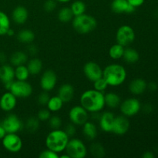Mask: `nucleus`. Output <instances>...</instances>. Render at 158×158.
Wrapping results in <instances>:
<instances>
[{"label": "nucleus", "mask_w": 158, "mask_h": 158, "mask_svg": "<svg viewBox=\"0 0 158 158\" xmlns=\"http://www.w3.org/2000/svg\"><path fill=\"white\" fill-rule=\"evenodd\" d=\"M56 2H61V3H66V2H69V1H71V0H56Z\"/></svg>", "instance_id": "obj_52"}, {"label": "nucleus", "mask_w": 158, "mask_h": 158, "mask_svg": "<svg viewBox=\"0 0 158 158\" xmlns=\"http://www.w3.org/2000/svg\"><path fill=\"white\" fill-rule=\"evenodd\" d=\"M5 61H6V56L3 52H0V63H3Z\"/></svg>", "instance_id": "obj_49"}, {"label": "nucleus", "mask_w": 158, "mask_h": 158, "mask_svg": "<svg viewBox=\"0 0 158 158\" xmlns=\"http://www.w3.org/2000/svg\"><path fill=\"white\" fill-rule=\"evenodd\" d=\"M148 87L149 88L151 91H155L157 89L158 86L157 83H154V82H151V83H150L149 84H148Z\"/></svg>", "instance_id": "obj_44"}, {"label": "nucleus", "mask_w": 158, "mask_h": 158, "mask_svg": "<svg viewBox=\"0 0 158 158\" xmlns=\"http://www.w3.org/2000/svg\"><path fill=\"white\" fill-rule=\"evenodd\" d=\"M104 100L105 106H107L108 107L112 108V109L119 106L121 103L120 97L115 93H108V94H105Z\"/></svg>", "instance_id": "obj_23"}, {"label": "nucleus", "mask_w": 158, "mask_h": 158, "mask_svg": "<svg viewBox=\"0 0 158 158\" xmlns=\"http://www.w3.org/2000/svg\"><path fill=\"white\" fill-rule=\"evenodd\" d=\"M10 19L7 14L0 10V35H6L7 31L10 29Z\"/></svg>", "instance_id": "obj_29"}, {"label": "nucleus", "mask_w": 158, "mask_h": 158, "mask_svg": "<svg viewBox=\"0 0 158 158\" xmlns=\"http://www.w3.org/2000/svg\"><path fill=\"white\" fill-rule=\"evenodd\" d=\"M123 58L127 63H135L140 59V55L136 49H132V48H126L124 49Z\"/></svg>", "instance_id": "obj_28"}, {"label": "nucleus", "mask_w": 158, "mask_h": 158, "mask_svg": "<svg viewBox=\"0 0 158 158\" xmlns=\"http://www.w3.org/2000/svg\"><path fill=\"white\" fill-rule=\"evenodd\" d=\"M83 134L88 140H94L97 136V126L93 122L86 121L83 125Z\"/></svg>", "instance_id": "obj_22"}, {"label": "nucleus", "mask_w": 158, "mask_h": 158, "mask_svg": "<svg viewBox=\"0 0 158 158\" xmlns=\"http://www.w3.org/2000/svg\"><path fill=\"white\" fill-rule=\"evenodd\" d=\"M111 9L117 14L133 13L136 8L130 5L127 0H113L111 2Z\"/></svg>", "instance_id": "obj_16"}, {"label": "nucleus", "mask_w": 158, "mask_h": 158, "mask_svg": "<svg viewBox=\"0 0 158 158\" xmlns=\"http://www.w3.org/2000/svg\"><path fill=\"white\" fill-rule=\"evenodd\" d=\"M51 117V112L48 109H42L37 114V118L40 120V121H46L49 120Z\"/></svg>", "instance_id": "obj_38"}, {"label": "nucleus", "mask_w": 158, "mask_h": 158, "mask_svg": "<svg viewBox=\"0 0 158 158\" xmlns=\"http://www.w3.org/2000/svg\"><path fill=\"white\" fill-rule=\"evenodd\" d=\"M80 105L88 113L100 112L105 106L104 94L96 89H88L80 97Z\"/></svg>", "instance_id": "obj_1"}, {"label": "nucleus", "mask_w": 158, "mask_h": 158, "mask_svg": "<svg viewBox=\"0 0 158 158\" xmlns=\"http://www.w3.org/2000/svg\"><path fill=\"white\" fill-rule=\"evenodd\" d=\"M69 118L72 123L77 126H83L88 121L89 114L86 109L80 106H75L70 109L69 112Z\"/></svg>", "instance_id": "obj_9"}, {"label": "nucleus", "mask_w": 158, "mask_h": 158, "mask_svg": "<svg viewBox=\"0 0 158 158\" xmlns=\"http://www.w3.org/2000/svg\"><path fill=\"white\" fill-rule=\"evenodd\" d=\"M28 69L30 75H37L40 73L43 69V63L38 58H32L27 63Z\"/></svg>", "instance_id": "obj_25"}, {"label": "nucleus", "mask_w": 158, "mask_h": 158, "mask_svg": "<svg viewBox=\"0 0 158 158\" xmlns=\"http://www.w3.org/2000/svg\"><path fill=\"white\" fill-rule=\"evenodd\" d=\"M39 157L40 158H59L60 157V155L57 153L54 152L52 150L46 149L43 151L42 152H40Z\"/></svg>", "instance_id": "obj_39"}, {"label": "nucleus", "mask_w": 158, "mask_h": 158, "mask_svg": "<svg viewBox=\"0 0 158 158\" xmlns=\"http://www.w3.org/2000/svg\"><path fill=\"white\" fill-rule=\"evenodd\" d=\"M83 73L86 78L94 82L103 77V69L95 62H88L83 66Z\"/></svg>", "instance_id": "obj_13"}, {"label": "nucleus", "mask_w": 158, "mask_h": 158, "mask_svg": "<svg viewBox=\"0 0 158 158\" xmlns=\"http://www.w3.org/2000/svg\"><path fill=\"white\" fill-rule=\"evenodd\" d=\"M15 79V69L12 66L3 64L0 66V81L3 84L11 83Z\"/></svg>", "instance_id": "obj_18"}, {"label": "nucleus", "mask_w": 158, "mask_h": 158, "mask_svg": "<svg viewBox=\"0 0 158 158\" xmlns=\"http://www.w3.org/2000/svg\"><path fill=\"white\" fill-rule=\"evenodd\" d=\"M64 131L66 133V134L69 136V138H70V137H73V136L75 135L76 132H77V130H76L75 125H74L73 123H71L66 127Z\"/></svg>", "instance_id": "obj_42"}, {"label": "nucleus", "mask_w": 158, "mask_h": 158, "mask_svg": "<svg viewBox=\"0 0 158 158\" xmlns=\"http://www.w3.org/2000/svg\"><path fill=\"white\" fill-rule=\"evenodd\" d=\"M63 101L58 97V96H55V97H52L49 98V101H48L47 106L48 110L50 112H58L62 109L63 106Z\"/></svg>", "instance_id": "obj_27"}, {"label": "nucleus", "mask_w": 158, "mask_h": 158, "mask_svg": "<svg viewBox=\"0 0 158 158\" xmlns=\"http://www.w3.org/2000/svg\"><path fill=\"white\" fill-rule=\"evenodd\" d=\"M124 46L119 43L113 45L109 49V55L113 60H120L123 57L124 52Z\"/></svg>", "instance_id": "obj_30"}, {"label": "nucleus", "mask_w": 158, "mask_h": 158, "mask_svg": "<svg viewBox=\"0 0 158 158\" xmlns=\"http://www.w3.org/2000/svg\"><path fill=\"white\" fill-rule=\"evenodd\" d=\"M148 88V83L144 80L140 78L133 80L129 84V90L134 95H140Z\"/></svg>", "instance_id": "obj_21"}, {"label": "nucleus", "mask_w": 158, "mask_h": 158, "mask_svg": "<svg viewBox=\"0 0 158 158\" xmlns=\"http://www.w3.org/2000/svg\"><path fill=\"white\" fill-rule=\"evenodd\" d=\"M57 83V76L52 69L46 70L40 79V86L46 92H49L54 89Z\"/></svg>", "instance_id": "obj_12"}, {"label": "nucleus", "mask_w": 158, "mask_h": 158, "mask_svg": "<svg viewBox=\"0 0 158 158\" xmlns=\"http://www.w3.org/2000/svg\"><path fill=\"white\" fill-rule=\"evenodd\" d=\"M115 115L112 112L106 111L100 115L99 118L100 127L104 132H112Z\"/></svg>", "instance_id": "obj_17"}, {"label": "nucleus", "mask_w": 158, "mask_h": 158, "mask_svg": "<svg viewBox=\"0 0 158 158\" xmlns=\"http://www.w3.org/2000/svg\"><path fill=\"white\" fill-rule=\"evenodd\" d=\"M116 40L119 44L122 45L124 47L127 46L135 40V32L131 26L123 25L117 29Z\"/></svg>", "instance_id": "obj_7"}, {"label": "nucleus", "mask_w": 158, "mask_h": 158, "mask_svg": "<svg viewBox=\"0 0 158 158\" xmlns=\"http://www.w3.org/2000/svg\"><path fill=\"white\" fill-rule=\"evenodd\" d=\"M107 83H106V81L104 80L103 77H101V78L98 79V80L94 82V89H96L97 91H100V92L103 93V91L107 88Z\"/></svg>", "instance_id": "obj_36"}, {"label": "nucleus", "mask_w": 158, "mask_h": 158, "mask_svg": "<svg viewBox=\"0 0 158 158\" xmlns=\"http://www.w3.org/2000/svg\"><path fill=\"white\" fill-rule=\"evenodd\" d=\"M65 151L70 158H84L87 154L86 145L77 138L69 139Z\"/></svg>", "instance_id": "obj_5"}, {"label": "nucleus", "mask_w": 158, "mask_h": 158, "mask_svg": "<svg viewBox=\"0 0 158 158\" xmlns=\"http://www.w3.org/2000/svg\"><path fill=\"white\" fill-rule=\"evenodd\" d=\"M17 103V98L10 92H6L0 98V108L3 111L10 112L15 107Z\"/></svg>", "instance_id": "obj_15"}, {"label": "nucleus", "mask_w": 158, "mask_h": 158, "mask_svg": "<svg viewBox=\"0 0 158 158\" xmlns=\"http://www.w3.org/2000/svg\"><path fill=\"white\" fill-rule=\"evenodd\" d=\"M145 0H127V2H129L130 5H131L134 7L137 8L139 6H141L143 4Z\"/></svg>", "instance_id": "obj_43"}, {"label": "nucleus", "mask_w": 158, "mask_h": 158, "mask_svg": "<svg viewBox=\"0 0 158 158\" xmlns=\"http://www.w3.org/2000/svg\"><path fill=\"white\" fill-rule=\"evenodd\" d=\"M28 56L26 52L23 51H17L13 52L10 57V63L12 66H18L24 65L27 62Z\"/></svg>", "instance_id": "obj_24"}, {"label": "nucleus", "mask_w": 158, "mask_h": 158, "mask_svg": "<svg viewBox=\"0 0 158 158\" xmlns=\"http://www.w3.org/2000/svg\"><path fill=\"white\" fill-rule=\"evenodd\" d=\"M58 19L62 23H69L72 21L74 15L73 14L70 7H63L58 12Z\"/></svg>", "instance_id": "obj_31"}, {"label": "nucleus", "mask_w": 158, "mask_h": 158, "mask_svg": "<svg viewBox=\"0 0 158 158\" xmlns=\"http://www.w3.org/2000/svg\"><path fill=\"white\" fill-rule=\"evenodd\" d=\"M29 16V12L26 8L24 6H17L12 11V18L14 23L18 25L24 24L28 19Z\"/></svg>", "instance_id": "obj_20"}, {"label": "nucleus", "mask_w": 158, "mask_h": 158, "mask_svg": "<svg viewBox=\"0 0 158 158\" xmlns=\"http://www.w3.org/2000/svg\"><path fill=\"white\" fill-rule=\"evenodd\" d=\"M28 52L31 54V55H35L37 52L36 47L35 46H29L28 47Z\"/></svg>", "instance_id": "obj_45"}, {"label": "nucleus", "mask_w": 158, "mask_h": 158, "mask_svg": "<svg viewBox=\"0 0 158 158\" xmlns=\"http://www.w3.org/2000/svg\"><path fill=\"white\" fill-rule=\"evenodd\" d=\"M120 109L122 114L127 117L136 115L141 109L140 101L136 98H128L121 102Z\"/></svg>", "instance_id": "obj_10"}, {"label": "nucleus", "mask_w": 158, "mask_h": 158, "mask_svg": "<svg viewBox=\"0 0 158 158\" xmlns=\"http://www.w3.org/2000/svg\"><path fill=\"white\" fill-rule=\"evenodd\" d=\"M43 8L46 12H52L56 8V0H46L44 3Z\"/></svg>", "instance_id": "obj_40"}, {"label": "nucleus", "mask_w": 158, "mask_h": 158, "mask_svg": "<svg viewBox=\"0 0 158 158\" xmlns=\"http://www.w3.org/2000/svg\"><path fill=\"white\" fill-rule=\"evenodd\" d=\"M69 137L64 130H52L46 138V146L48 149L60 154L65 151L69 142Z\"/></svg>", "instance_id": "obj_3"}, {"label": "nucleus", "mask_w": 158, "mask_h": 158, "mask_svg": "<svg viewBox=\"0 0 158 158\" xmlns=\"http://www.w3.org/2000/svg\"><path fill=\"white\" fill-rule=\"evenodd\" d=\"M2 146L11 153H18L23 148V140L17 134H6L2 139Z\"/></svg>", "instance_id": "obj_8"}, {"label": "nucleus", "mask_w": 158, "mask_h": 158, "mask_svg": "<svg viewBox=\"0 0 158 158\" xmlns=\"http://www.w3.org/2000/svg\"><path fill=\"white\" fill-rule=\"evenodd\" d=\"M70 9L72 10L74 16H77V15H80L85 13L86 6V4L83 1H81V0H77V1L73 2L72 3V5L70 6Z\"/></svg>", "instance_id": "obj_34"}, {"label": "nucleus", "mask_w": 158, "mask_h": 158, "mask_svg": "<svg viewBox=\"0 0 158 158\" xmlns=\"http://www.w3.org/2000/svg\"><path fill=\"white\" fill-rule=\"evenodd\" d=\"M49 125L52 130L60 129L62 125V120L58 116H52L49 119Z\"/></svg>", "instance_id": "obj_37"}, {"label": "nucleus", "mask_w": 158, "mask_h": 158, "mask_svg": "<svg viewBox=\"0 0 158 158\" xmlns=\"http://www.w3.org/2000/svg\"><path fill=\"white\" fill-rule=\"evenodd\" d=\"M19 41L25 44H30L35 40V33L29 29H23L17 34Z\"/></svg>", "instance_id": "obj_26"}, {"label": "nucleus", "mask_w": 158, "mask_h": 158, "mask_svg": "<svg viewBox=\"0 0 158 158\" xmlns=\"http://www.w3.org/2000/svg\"><path fill=\"white\" fill-rule=\"evenodd\" d=\"M49 94L46 91H43L41 94H40V95L38 96V103L39 104L42 105V106H45V105L47 104L48 101H49Z\"/></svg>", "instance_id": "obj_41"}, {"label": "nucleus", "mask_w": 158, "mask_h": 158, "mask_svg": "<svg viewBox=\"0 0 158 158\" xmlns=\"http://www.w3.org/2000/svg\"><path fill=\"white\" fill-rule=\"evenodd\" d=\"M103 77L110 86H118L124 83L127 71L123 66L117 63L108 65L103 70Z\"/></svg>", "instance_id": "obj_2"}, {"label": "nucleus", "mask_w": 158, "mask_h": 158, "mask_svg": "<svg viewBox=\"0 0 158 158\" xmlns=\"http://www.w3.org/2000/svg\"><path fill=\"white\" fill-rule=\"evenodd\" d=\"M7 134L6 133V131H5L4 127H2V125L0 124V140H2V139L3 138V137L6 136V134Z\"/></svg>", "instance_id": "obj_47"}, {"label": "nucleus", "mask_w": 158, "mask_h": 158, "mask_svg": "<svg viewBox=\"0 0 158 158\" xmlns=\"http://www.w3.org/2000/svg\"><path fill=\"white\" fill-rule=\"evenodd\" d=\"M130 128V121L127 117L124 115L117 116L114 119V127L112 132L117 135H124L127 134Z\"/></svg>", "instance_id": "obj_14"}, {"label": "nucleus", "mask_w": 158, "mask_h": 158, "mask_svg": "<svg viewBox=\"0 0 158 158\" xmlns=\"http://www.w3.org/2000/svg\"><path fill=\"white\" fill-rule=\"evenodd\" d=\"M14 34H15V32H14L13 29H11V28L7 31V32H6V35H8L9 36H12Z\"/></svg>", "instance_id": "obj_50"}, {"label": "nucleus", "mask_w": 158, "mask_h": 158, "mask_svg": "<svg viewBox=\"0 0 158 158\" xmlns=\"http://www.w3.org/2000/svg\"><path fill=\"white\" fill-rule=\"evenodd\" d=\"M142 157L143 158H154V154H153L151 151H146V152L142 155Z\"/></svg>", "instance_id": "obj_46"}, {"label": "nucleus", "mask_w": 158, "mask_h": 158, "mask_svg": "<svg viewBox=\"0 0 158 158\" xmlns=\"http://www.w3.org/2000/svg\"><path fill=\"white\" fill-rule=\"evenodd\" d=\"M60 158H70V157H69L66 153H65L64 154H62V155H60Z\"/></svg>", "instance_id": "obj_51"}, {"label": "nucleus", "mask_w": 158, "mask_h": 158, "mask_svg": "<svg viewBox=\"0 0 158 158\" xmlns=\"http://www.w3.org/2000/svg\"><path fill=\"white\" fill-rule=\"evenodd\" d=\"M29 69H28L27 66L24 65H20V66H15V78L17 80H23V81H26L29 78Z\"/></svg>", "instance_id": "obj_32"}, {"label": "nucleus", "mask_w": 158, "mask_h": 158, "mask_svg": "<svg viewBox=\"0 0 158 158\" xmlns=\"http://www.w3.org/2000/svg\"><path fill=\"white\" fill-rule=\"evenodd\" d=\"M143 109H144V110L146 111L147 113H150V112H151V111H152V106H151V105H149V104H148V105H145V106H144V108H143Z\"/></svg>", "instance_id": "obj_48"}, {"label": "nucleus", "mask_w": 158, "mask_h": 158, "mask_svg": "<svg viewBox=\"0 0 158 158\" xmlns=\"http://www.w3.org/2000/svg\"><path fill=\"white\" fill-rule=\"evenodd\" d=\"M26 129L29 132L34 133L39 129L40 127V120L37 117H31L27 119L26 122Z\"/></svg>", "instance_id": "obj_35"}, {"label": "nucleus", "mask_w": 158, "mask_h": 158, "mask_svg": "<svg viewBox=\"0 0 158 158\" xmlns=\"http://www.w3.org/2000/svg\"><path fill=\"white\" fill-rule=\"evenodd\" d=\"M1 124L2 125L7 134H12V133L17 134L23 129L24 126L22 120L15 114L8 115L2 120Z\"/></svg>", "instance_id": "obj_11"}, {"label": "nucleus", "mask_w": 158, "mask_h": 158, "mask_svg": "<svg viewBox=\"0 0 158 158\" xmlns=\"http://www.w3.org/2000/svg\"><path fill=\"white\" fill-rule=\"evenodd\" d=\"M97 22L92 15L83 13L74 16L73 19V27L80 34H86L97 28Z\"/></svg>", "instance_id": "obj_4"}, {"label": "nucleus", "mask_w": 158, "mask_h": 158, "mask_svg": "<svg viewBox=\"0 0 158 158\" xmlns=\"http://www.w3.org/2000/svg\"><path fill=\"white\" fill-rule=\"evenodd\" d=\"M16 98H27L32 94V87L29 83L23 80L12 82L9 90Z\"/></svg>", "instance_id": "obj_6"}, {"label": "nucleus", "mask_w": 158, "mask_h": 158, "mask_svg": "<svg viewBox=\"0 0 158 158\" xmlns=\"http://www.w3.org/2000/svg\"><path fill=\"white\" fill-rule=\"evenodd\" d=\"M58 96L63 103H69L73 99L74 88L69 83L63 84L58 89Z\"/></svg>", "instance_id": "obj_19"}, {"label": "nucleus", "mask_w": 158, "mask_h": 158, "mask_svg": "<svg viewBox=\"0 0 158 158\" xmlns=\"http://www.w3.org/2000/svg\"><path fill=\"white\" fill-rule=\"evenodd\" d=\"M89 151L93 157L95 158H102L105 156L106 151H105L104 148L100 143H93L89 148Z\"/></svg>", "instance_id": "obj_33"}]
</instances>
